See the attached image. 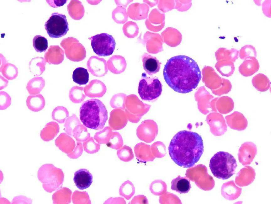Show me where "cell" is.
<instances>
[{
  "mask_svg": "<svg viewBox=\"0 0 271 204\" xmlns=\"http://www.w3.org/2000/svg\"><path fill=\"white\" fill-rule=\"evenodd\" d=\"M148 203L146 197L143 195H139L135 196L129 204H147Z\"/></svg>",
  "mask_w": 271,
  "mask_h": 204,
  "instance_id": "cell-42",
  "label": "cell"
},
{
  "mask_svg": "<svg viewBox=\"0 0 271 204\" xmlns=\"http://www.w3.org/2000/svg\"><path fill=\"white\" fill-rule=\"evenodd\" d=\"M172 159L184 168L193 166L204 151L203 141L197 133L186 130L179 131L171 140L168 148Z\"/></svg>",
  "mask_w": 271,
  "mask_h": 204,
  "instance_id": "cell-2",
  "label": "cell"
},
{
  "mask_svg": "<svg viewBox=\"0 0 271 204\" xmlns=\"http://www.w3.org/2000/svg\"><path fill=\"white\" fill-rule=\"evenodd\" d=\"M257 153L256 145L251 142L242 144L239 149L238 157L239 161L243 165L250 164Z\"/></svg>",
  "mask_w": 271,
  "mask_h": 204,
  "instance_id": "cell-10",
  "label": "cell"
},
{
  "mask_svg": "<svg viewBox=\"0 0 271 204\" xmlns=\"http://www.w3.org/2000/svg\"><path fill=\"white\" fill-rule=\"evenodd\" d=\"M142 58L143 68L147 74L152 75L159 71L161 63L155 57L145 53Z\"/></svg>",
  "mask_w": 271,
  "mask_h": 204,
  "instance_id": "cell-13",
  "label": "cell"
},
{
  "mask_svg": "<svg viewBox=\"0 0 271 204\" xmlns=\"http://www.w3.org/2000/svg\"><path fill=\"white\" fill-rule=\"evenodd\" d=\"M234 108L233 99L228 96H222L220 98L218 103L219 112L222 114H227L232 111Z\"/></svg>",
  "mask_w": 271,
  "mask_h": 204,
  "instance_id": "cell-26",
  "label": "cell"
},
{
  "mask_svg": "<svg viewBox=\"0 0 271 204\" xmlns=\"http://www.w3.org/2000/svg\"><path fill=\"white\" fill-rule=\"evenodd\" d=\"M239 56L242 60H246L253 58H256L257 51L252 46L247 45L242 46L239 51Z\"/></svg>",
  "mask_w": 271,
  "mask_h": 204,
  "instance_id": "cell-31",
  "label": "cell"
},
{
  "mask_svg": "<svg viewBox=\"0 0 271 204\" xmlns=\"http://www.w3.org/2000/svg\"><path fill=\"white\" fill-rule=\"evenodd\" d=\"M123 144L122 138L120 134L117 132H112L109 142L106 143L108 147L116 150L121 148Z\"/></svg>",
  "mask_w": 271,
  "mask_h": 204,
  "instance_id": "cell-34",
  "label": "cell"
},
{
  "mask_svg": "<svg viewBox=\"0 0 271 204\" xmlns=\"http://www.w3.org/2000/svg\"><path fill=\"white\" fill-rule=\"evenodd\" d=\"M56 143L62 151L68 153L74 148V141L65 133H61L56 140Z\"/></svg>",
  "mask_w": 271,
  "mask_h": 204,
  "instance_id": "cell-20",
  "label": "cell"
},
{
  "mask_svg": "<svg viewBox=\"0 0 271 204\" xmlns=\"http://www.w3.org/2000/svg\"><path fill=\"white\" fill-rule=\"evenodd\" d=\"M45 84V81L43 78L36 77L29 81L26 86V89L30 94H37L42 90Z\"/></svg>",
  "mask_w": 271,
  "mask_h": 204,
  "instance_id": "cell-21",
  "label": "cell"
},
{
  "mask_svg": "<svg viewBox=\"0 0 271 204\" xmlns=\"http://www.w3.org/2000/svg\"><path fill=\"white\" fill-rule=\"evenodd\" d=\"M70 100L75 103H78L83 100L85 97L81 91L78 92L76 89H72L69 94Z\"/></svg>",
  "mask_w": 271,
  "mask_h": 204,
  "instance_id": "cell-41",
  "label": "cell"
},
{
  "mask_svg": "<svg viewBox=\"0 0 271 204\" xmlns=\"http://www.w3.org/2000/svg\"><path fill=\"white\" fill-rule=\"evenodd\" d=\"M59 126L57 122L51 121L46 124L41 132V136L44 139L48 140L53 138L59 131Z\"/></svg>",
  "mask_w": 271,
  "mask_h": 204,
  "instance_id": "cell-23",
  "label": "cell"
},
{
  "mask_svg": "<svg viewBox=\"0 0 271 204\" xmlns=\"http://www.w3.org/2000/svg\"><path fill=\"white\" fill-rule=\"evenodd\" d=\"M83 152L82 144L80 142H77V146L74 151L70 156L73 158H77L79 157Z\"/></svg>",
  "mask_w": 271,
  "mask_h": 204,
  "instance_id": "cell-44",
  "label": "cell"
},
{
  "mask_svg": "<svg viewBox=\"0 0 271 204\" xmlns=\"http://www.w3.org/2000/svg\"><path fill=\"white\" fill-rule=\"evenodd\" d=\"M80 119L86 127L99 130L104 126L108 119V112L101 100L92 99L82 104L80 109Z\"/></svg>",
  "mask_w": 271,
  "mask_h": 204,
  "instance_id": "cell-3",
  "label": "cell"
},
{
  "mask_svg": "<svg viewBox=\"0 0 271 204\" xmlns=\"http://www.w3.org/2000/svg\"><path fill=\"white\" fill-rule=\"evenodd\" d=\"M72 77L73 81L81 85L86 84L88 83L89 75L87 69L79 67L74 70Z\"/></svg>",
  "mask_w": 271,
  "mask_h": 204,
  "instance_id": "cell-25",
  "label": "cell"
},
{
  "mask_svg": "<svg viewBox=\"0 0 271 204\" xmlns=\"http://www.w3.org/2000/svg\"><path fill=\"white\" fill-rule=\"evenodd\" d=\"M157 126L153 121H143L136 130V135L139 139L147 143L151 142L157 134Z\"/></svg>",
  "mask_w": 271,
  "mask_h": 204,
  "instance_id": "cell-8",
  "label": "cell"
},
{
  "mask_svg": "<svg viewBox=\"0 0 271 204\" xmlns=\"http://www.w3.org/2000/svg\"><path fill=\"white\" fill-rule=\"evenodd\" d=\"M239 53V51L234 48H221L217 51L216 56L217 60L230 61L234 63L238 58Z\"/></svg>",
  "mask_w": 271,
  "mask_h": 204,
  "instance_id": "cell-19",
  "label": "cell"
},
{
  "mask_svg": "<svg viewBox=\"0 0 271 204\" xmlns=\"http://www.w3.org/2000/svg\"><path fill=\"white\" fill-rule=\"evenodd\" d=\"M73 181L77 187L83 190L89 187L93 182V176L87 169H81L74 174Z\"/></svg>",
  "mask_w": 271,
  "mask_h": 204,
  "instance_id": "cell-12",
  "label": "cell"
},
{
  "mask_svg": "<svg viewBox=\"0 0 271 204\" xmlns=\"http://www.w3.org/2000/svg\"><path fill=\"white\" fill-rule=\"evenodd\" d=\"M171 188L180 194L187 193L191 188L190 180L185 177L178 175L171 181Z\"/></svg>",
  "mask_w": 271,
  "mask_h": 204,
  "instance_id": "cell-16",
  "label": "cell"
},
{
  "mask_svg": "<svg viewBox=\"0 0 271 204\" xmlns=\"http://www.w3.org/2000/svg\"><path fill=\"white\" fill-rule=\"evenodd\" d=\"M8 81L0 76V90L5 88L8 85Z\"/></svg>",
  "mask_w": 271,
  "mask_h": 204,
  "instance_id": "cell-45",
  "label": "cell"
},
{
  "mask_svg": "<svg viewBox=\"0 0 271 204\" xmlns=\"http://www.w3.org/2000/svg\"><path fill=\"white\" fill-rule=\"evenodd\" d=\"M222 83L221 87L215 92L216 94L221 95L227 94L230 92L232 88L231 82L227 79L222 78Z\"/></svg>",
  "mask_w": 271,
  "mask_h": 204,
  "instance_id": "cell-40",
  "label": "cell"
},
{
  "mask_svg": "<svg viewBox=\"0 0 271 204\" xmlns=\"http://www.w3.org/2000/svg\"><path fill=\"white\" fill-rule=\"evenodd\" d=\"M33 46L35 51L42 52L46 50L48 47L47 39L40 35L35 36L33 40Z\"/></svg>",
  "mask_w": 271,
  "mask_h": 204,
  "instance_id": "cell-33",
  "label": "cell"
},
{
  "mask_svg": "<svg viewBox=\"0 0 271 204\" xmlns=\"http://www.w3.org/2000/svg\"><path fill=\"white\" fill-rule=\"evenodd\" d=\"M69 116L68 111L66 108L63 106L56 107L52 113V119L60 124L65 123Z\"/></svg>",
  "mask_w": 271,
  "mask_h": 204,
  "instance_id": "cell-28",
  "label": "cell"
},
{
  "mask_svg": "<svg viewBox=\"0 0 271 204\" xmlns=\"http://www.w3.org/2000/svg\"><path fill=\"white\" fill-rule=\"evenodd\" d=\"M135 189L131 182L127 180L124 182L120 186L119 189L120 195L127 200H130L134 195Z\"/></svg>",
  "mask_w": 271,
  "mask_h": 204,
  "instance_id": "cell-27",
  "label": "cell"
},
{
  "mask_svg": "<svg viewBox=\"0 0 271 204\" xmlns=\"http://www.w3.org/2000/svg\"><path fill=\"white\" fill-rule=\"evenodd\" d=\"M216 67L222 76L226 77L231 76L235 69L233 62L227 60L220 61L216 63Z\"/></svg>",
  "mask_w": 271,
  "mask_h": 204,
  "instance_id": "cell-24",
  "label": "cell"
},
{
  "mask_svg": "<svg viewBox=\"0 0 271 204\" xmlns=\"http://www.w3.org/2000/svg\"><path fill=\"white\" fill-rule=\"evenodd\" d=\"M207 120L211 131L214 135L221 136L227 131V126L222 115L218 113L211 114L208 116Z\"/></svg>",
  "mask_w": 271,
  "mask_h": 204,
  "instance_id": "cell-9",
  "label": "cell"
},
{
  "mask_svg": "<svg viewBox=\"0 0 271 204\" xmlns=\"http://www.w3.org/2000/svg\"><path fill=\"white\" fill-rule=\"evenodd\" d=\"M134 151L136 158L141 162L144 163L153 159L151 155L149 146L144 143L140 142L136 145Z\"/></svg>",
  "mask_w": 271,
  "mask_h": 204,
  "instance_id": "cell-18",
  "label": "cell"
},
{
  "mask_svg": "<svg viewBox=\"0 0 271 204\" xmlns=\"http://www.w3.org/2000/svg\"><path fill=\"white\" fill-rule=\"evenodd\" d=\"M271 1L265 0L262 4V10L264 14L268 17H271Z\"/></svg>",
  "mask_w": 271,
  "mask_h": 204,
  "instance_id": "cell-43",
  "label": "cell"
},
{
  "mask_svg": "<svg viewBox=\"0 0 271 204\" xmlns=\"http://www.w3.org/2000/svg\"><path fill=\"white\" fill-rule=\"evenodd\" d=\"M149 189L153 194L155 195H160L165 192L167 190V186L163 181L156 180L151 183Z\"/></svg>",
  "mask_w": 271,
  "mask_h": 204,
  "instance_id": "cell-36",
  "label": "cell"
},
{
  "mask_svg": "<svg viewBox=\"0 0 271 204\" xmlns=\"http://www.w3.org/2000/svg\"><path fill=\"white\" fill-rule=\"evenodd\" d=\"M81 123L75 115L68 117L66 120L64 125L66 132L69 134L71 135L75 127Z\"/></svg>",
  "mask_w": 271,
  "mask_h": 204,
  "instance_id": "cell-37",
  "label": "cell"
},
{
  "mask_svg": "<svg viewBox=\"0 0 271 204\" xmlns=\"http://www.w3.org/2000/svg\"><path fill=\"white\" fill-rule=\"evenodd\" d=\"M112 132L110 127H105L103 130L96 132L94 138L98 143L106 144L109 142Z\"/></svg>",
  "mask_w": 271,
  "mask_h": 204,
  "instance_id": "cell-32",
  "label": "cell"
},
{
  "mask_svg": "<svg viewBox=\"0 0 271 204\" xmlns=\"http://www.w3.org/2000/svg\"><path fill=\"white\" fill-rule=\"evenodd\" d=\"M26 105L28 109L34 112H38L42 110L45 105V100L40 94L31 95L27 98Z\"/></svg>",
  "mask_w": 271,
  "mask_h": 204,
  "instance_id": "cell-17",
  "label": "cell"
},
{
  "mask_svg": "<svg viewBox=\"0 0 271 204\" xmlns=\"http://www.w3.org/2000/svg\"><path fill=\"white\" fill-rule=\"evenodd\" d=\"M127 121L118 115L111 114L109 123L113 130H117L123 128L126 124Z\"/></svg>",
  "mask_w": 271,
  "mask_h": 204,
  "instance_id": "cell-30",
  "label": "cell"
},
{
  "mask_svg": "<svg viewBox=\"0 0 271 204\" xmlns=\"http://www.w3.org/2000/svg\"><path fill=\"white\" fill-rule=\"evenodd\" d=\"M11 99L10 96L6 92H0V109L4 110L7 109L10 105Z\"/></svg>",
  "mask_w": 271,
  "mask_h": 204,
  "instance_id": "cell-39",
  "label": "cell"
},
{
  "mask_svg": "<svg viewBox=\"0 0 271 204\" xmlns=\"http://www.w3.org/2000/svg\"><path fill=\"white\" fill-rule=\"evenodd\" d=\"M162 91V85L156 77H147L145 73L142 75L138 88V93L144 100L151 101L158 98Z\"/></svg>",
  "mask_w": 271,
  "mask_h": 204,
  "instance_id": "cell-5",
  "label": "cell"
},
{
  "mask_svg": "<svg viewBox=\"0 0 271 204\" xmlns=\"http://www.w3.org/2000/svg\"><path fill=\"white\" fill-rule=\"evenodd\" d=\"M89 39L91 41V45L94 52L98 56H106L113 54L116 42L111 35L102 33L93 36Z\"/></svg>",
  "mask_w": 271,
  "mask_h": 204,
  "instance_id": "cell-6",
  "label": "cell"
},
{
  "mask_svg": "<svg viewBox=\"0 0 271 204\" xmlns=\"http://www.w3.org/2000/svg\"><path fill=\"white\" fill-rule=\"evenodd\" d=\"M163 75L169 86L181 94L189 93L195 89L202 77L197 62L190 57L182 55L173 56L167 61Z\"/></svg>",
  "mask_w": 271,
  "mask_h": 204,
  "instance_id": "cell-1",
  "label": "cell"
},
{
  "mask_svg": "<svg viewBox=\"0 0 271 204\" xmlns=\"http://www.w3.org/2000/svg\"><path fill=\"white\" fill-rule=\"evenodd\" d=\"M252 82L254 88L260 92L266 91L270 88L269 79L263 73H258L252 79Z\"/></svg>",
  "mask_w": 271,
  "mask_h": 204,
  "instance_id": "cell-22",
  "label": "cell"
},
{
  "mask_svg": "<svg viewBox=\"0 0 271 204\" xmlns=\"http://www.w3.org/2000/svg\"><path fill=\"white\" fill-rule=\"evenodd\" d=\"M72 134L76 140L79 142L85 141L90 137L86 127L82 124L77 126L73 129Z\"/></svg>",
  "mask_w": 271,
  "mask_h": 204,
  "instance_id": "cell-29",
  "label": "cell"
},
{
  "mask_svg": "<svg viewBox=\"0 0 271 204\" xmlns=\"http://www.w3.org/2000/svg\"><path fill=\"white\" fill-rule=\"evenodd\" d=\"M228 126L231 129L237 131L245 130L247 126V119L242 113L234 111L225 117Z\"/></svg>",
  "mask_w": 271,
  "mask_h": 204,
  "instance_id": "cell-11",
  "label": "cell"
},
{
  "mask_svg": "<svg viewBox=\"0 0 271 204\" xmlns=\"http://www.w3.org/2000/svg\"><path fill=\"white\" fill-rule=\"evenodd\" d=\"M83 146L87 153L93 154L97 152L100 148V144L96 143L92 137H90L83 142Z\"/></svg>",
  "mask_w": 271,
  "mask_h": 204,
  "instance_id": "cell-38",
  "label": "cell"
},
{
  "mask_svg": "<svg viewBox=\"0 0 271 204\" xmlns=\"http://www.w3.org/2000/svg\"><path fill=\"white\" fill-rule=\"evenodd\" d=\"M242 190L241 188L236 186L234 181H230L223 185L221 190V194L225 199L233 200L240 196Z\"/></svg>",
  "mask_w": 271,
  "mask_h": 204,
  "instance_id": "cell-15",
  "label": "cell"
},
{
  "mask_svg": "<svg viewBox=\"0 0 271 204\" xmlns=\"http://www.w3.org/2000/svg\"><path fill=\"white\" fill-rule=\"evenodd\" d=\"M209 167L213 175L223 180L229 179L234 174L237 167L236 159L228 153L220 151L210 159Z\"/></svg>",
  "mask_w": 271,
  "mask_h": 204,
  "instance_id": "cell-4",
  "label": "cell"
},
{
  "mask_svg": "<svg viewBox=\"0 0 271 204\" xmlns=\"http://www.w3.org/2000/svg\"><path fill=\"white\" fill-rule=\"evenodd\" d=\"M259 67L256 58H253L245 60L239 66V71L244 76H250L258 70Z\"/></svg>",
  "mask_w": 271,
  "mask_h": 204,
  "instance_id": "cell-14",
  "label": "cell"
},
{
  "mask_svg": "<svg viewBox=\"0 0 271 204\" xmlns=\"http://www.w3.org/2000/svg\"><path fill=\"white\" fill-rule=\"evenodd\" d=\"M49 36L53 38L61 37L68 31V24L65 15L58 13L51 14L45 24Z\"/></svg>",
  "mask_w": 271,
  "mask_h": 204,
  "instance_id": "cell-7",
  "label": "cell"
},
{
  "mask_svg": "<svg viewBox=\"0 0 271 204\" xmlns=\"http://www.w3.org/2000/svg\"><path fill=\"white\" fill-rule=\"evenodd\" d=\"M117 153L119 158L125 162H129L134 158L132 149L126 145H124L119 149Z\"/></svg>",
  "mask_w": 271,
  "mask_h": 204,
  "instance_id": "cell-35",
  "label": "cell"
}]
</instances>
